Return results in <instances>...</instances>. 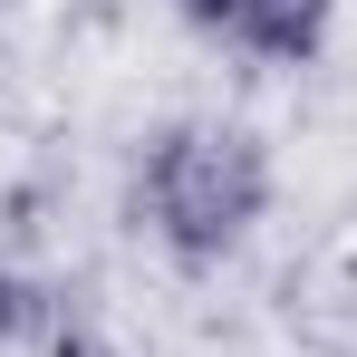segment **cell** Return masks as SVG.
<instances>
[{"mask_svg": "<svg viewBox=\"0 0 357 357\" xmlns=\"http://www.w3.org/2000/svg\"><path fill=\"white\" fill-rule=\"evenodd\" d=\"M39 309H49V299H39L10 261H0V348H10V338H29V328H39Z\"/></svg>", "mask_w": 357, "mask_h": 357, "instance_id": "3957f363", "label": "cell"}, {"mask_svg": "<svg viewBox=\"0 0 357 357\" xmlns=\"http://www.w3.org/2000/svg\"><path fill=\"white\" fill-rule=\"evenodd\" d=\"M183 29L251 68H309L338 29V0H174Z\"/></svg>", "mask_w": 357, "mask_h": 357, "instance_id": "7a4b0ae2", "label": "cell"}, {"mask_svg": "<svg viewBox=\"0 0 357 357\" xmlns=\"http://www.w3.org/2000/svg\"><path fill=\"white\" fill-rule=\"evenodd\" d=\"M126 213L165 261L213 271L271 222V145L241 116H165L155 135H135Z\"/></svg>", "mask_w": 357, "mask_h": 357, "instance_id": "6da1fadb", "label": "cell"}]
</instances>
